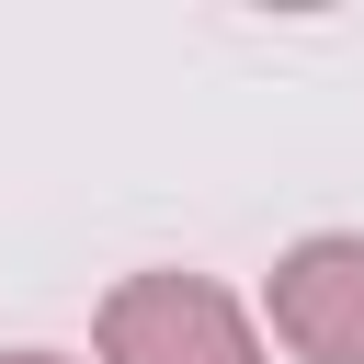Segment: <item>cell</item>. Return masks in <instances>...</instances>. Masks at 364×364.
I'll return each instance as SVG.
<instances>
[{
    "mask_svg": "<svg viewBox=\"0 0 364 364\" xmlns=\"http://www.w3.org/2000/svg\"><path fill=\"white\" fill-rule=\"evenodd\" d=\"M273 330L307 364H364V239H296L273 262Z\"/></svg>",
    "mask_w": 364,
    "mask_h": 364,
    "instance_id": "obj_2",
    "label": "cell"
},
{
    "mask_svg": "<svg viewBox=\"0 0 364 364\" xmlns=\"http://www.w3.org/2000/svg\"><path fill=\"white\" fill-rule=\"evenodd\" d=\"M0 364H57V353H0Z\"/></svg>",
    "mask_w": 364,
    "mask_h": 364,
    "instance_id": "obj_3",
    "label": "cell"
},
{
    "mask_svg": "<svg viewBox=\"0 0 364 364\" xmlns=\"http://www.w3.org/2000/svg\"><path fill=\"white\" fill-rule=\"evenodd\" d=\"M102 364H262V341L205 273H136L102 296Z\"/></svg>",
    "mask_w": 364,
    "mask_h": 364,
    "instance_id": "obj_1",
    "label": "cell"
}]
</instances>
